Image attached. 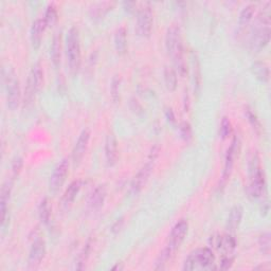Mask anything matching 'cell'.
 Wrapping results in <instances>:
<instances>
[{
  "label": "cell",
  "instance_id": "obj_12",
  "mask_svg": "<svg viewBox=\"0 0 271 271\" xmlns=\"http://www.w3.org/2000/svg\"><path fill=\"white\" fill-rule=\"evenodd\" d=\"M155 162L147 161L144 165L141 167V170L135 175L132 182H131V193L134 196H137L141 191L144 189L146 183L153 173Z\"/></svg>",
  "mask_w": 271,
  "mask_h": 271
},
{
  "label": "cell",
  "instance_id": "obj_10",
  "mask_svg": "<svg viewBox=\"0 0 271 271\" xmlns=\"http://www.w3.org/2000/svg\"><path fill=\"white\" fill-rule=\"evenodd\" d=\"M241 150V141L238 137H234V139L231 142V145L227 150L226 158H225V165H224V171H222L221 175V187L224 188L228 180L230 179L231 174H232L234 163L236 158L238 157V154H240Z\"/></svg>",
  "mask_w": 271,
  "mask_h": 271
},
{
  "label": "cell",
  "instance_id": "obj_40",
  "mask_svg": "<svg viewBox=\"0 0 271 271\" xmlns=\"http://www.w3.org/2000/svg\"><path fill=\"white\" fill-rule=\"evenodd\" d=\"M123 7H124L126 12L134 13L136 11V7H137V2L125 1V2H123Z\"/></svg>",
  "mask_w": 271,
  "mask_h": 271
},
{
  "label": "cell",
  "instance_id": "obj_13",
  "mask_svg": "<svg viewBox=\"0 0 271 271\" xmlns=\"http://www.w3.org/2000/svg\"><path fill=\"white\" fill-rule=\"evenodd\" d=\"M91 137V132L89 129H84L75 142V145L72 150V162L74 166L79 165L84 159L87 149L89 146V141Z\"/></svg>",
  "mask_w": 271,
  "mask_h": 271
},
{
  "label": "cell",
  "instance_id": "obj_16",
  "mask_svg": "<svg viewBox=\"0 0 271 271\" xmlns=\"http://www.w3.org/2000/svg\"><path fill=\"white\" fill-rule=\"evenodd\" d=\"M11 191H12V182L11 181H5L2 188L1 192H0V205H1V227L2 229H5L7 222H9V201L11 196Z\"/></svg>",
  "mask_w": 271,
  "mask_h": 271
},
{
  "label": "cell",
  "instance_id": "obj_20",
  "mask_svg": "<svg viewBox=\"0 0 271 271\" xmlns=\"http://www.w3.org/2000/svg\"><path fill=\"white\" fill-rule=\"evenodd\" d=\"M250 70L252 74L256 76L260 82L268 83L270 78V70L267 64L265 62L256 61L251 64Z\"/></svg>",
  "mask_w": 271,
  "mask_h": 271
},
{
  "label": "cell",
  "instance_id": "obj_37",
  "mask_svg": "<svg viewBox=\"0 0 271 271\" xmlns=\"http://www.w3.org/2000/svg\"><path fill=\"white\" fill-rule=\"evenodd\" d=\"M233 263H234V256H228V254H224V256L221 257L218 269L228 270L232 267Z\"/></svg>",
  "mask_w": 271,
  "mask_h": 271
},
{
  "label": "cell",
  "instance_id": "obj_24",
  "mask_svg": "<svg viewBox=\"0 0 271 271\" xmlns=\"http://www.w3.org/2000/svg\"><path fill=\"white\" fill-rule=\"evenodd\" d=\"M115 48L119 54H124L127 51V32L124 27L119 28L115 34Z\"/></svg>",
  "mask_w": 271,
  "mask_h": 271
},
{
  "label": "cell",
  "instance_id": "obj_30",
  "mask_svg": "<svg viewBox=\"0 0 271 271\" xmlns=\"http://www.w3.org/2000/svg\"><path fill=\"white\" fill-rule=\"evenodd\" d=\"M192 66H193V82H194V90L196 93L201 90L202 84V73H201V65H199L198 58L195 54L192 55Z\"/></svg>",
  "mask_w": 271,
  "mask_h": 271
},
{
  "label": "cell",
  "instance_id": "obj_2",
  "mask_svg": "<svg viewBox=\"0 0 271 271\" xmlns=\"http://www.w3.org/2000/svg\"><path fill=\"white\" fill-rule=\"evenodd\" d=\"M270 3L268 2L266 3L265 9H263V11L260 13L257 25L250 35L249 49L254 53L261 52L263 49H265L270 42Z\"/></svg>",
  "mask_w": 271,
  "mask_h": 271
},
{
  "label": "cell",
  "instance_id": "obj_38",
  "mask_svg": "<svg viewBox=\"0 0 271 271\" xmlns=\"http://www.w3.org/2000/svg\"><path fill=\"white\" fill-rule=\"evenodd\" d=\"M22 165H23V162H22V159L17 157L14 159V161L12 163V173H13V176L16 177L17 175L20 173L21 169H22Z\"/></svg>",
  "mask_w": 271,
  "mask_h": 271
},
{
  "label": "cell",
  "instance_id": "obj_25",
  "mask_svg": "<svg viewBox=\"0 0 271 271\" xmlns=\"http://www.w3.org/2000/svg\"><path fill=\"white\" fill-rule=\"evenodd\" d=\"M164 83L165 87L169 91H175L177 88V84H178V77H177V72L175 71L174 68L166 66L164 68Z\"/></svg>",
  "mask_w": 271,
  "mask_h": 271
},
{
  "label": "cell",
  "instance_id": "obj_41",
  "mask_svg": "<svg viewBox=\"0 0 271 271\" xmlns=\"http://www.w3.org/2000/svg\"><path fill=\"white\" fill-rule=\"evenodd\" d=\"M269 209H270V206H269V203L268 201H263V204L261 206V213L263 216H266V215L269 213Z\"/></svg>",
  "mask_w": 271,
  "mask_h": 271
},
{
  "label": "cell",
  "instance_id": "obj_11",
  "mask_svg": "<svg viewBox=\"0 0 271 271\" xmlns=\"http://www.w3.org/2000/svg\"><path fill=\"white\" fill-rule=\"evenodd\" d=\"M70 162L68 158H64L60 163L55 166V169L51 175L49 180V189L51 192H58V191L64 186L67 176L69 175Z\"/></svg>",
  "mask_w": 271,
  "mask_h": 271
},
{
  "label": "cell",
  "instance_id": "obj_15",
  "mask_svg": "<svg viewBox=\"0 0 271 271\" xmlns=\"http://www.w3.org/2000/svg\"><path fill=\"white\" fill-rule=\"evenodd\" d=\"M46 256V243L43 238H36L32 243V246L29 252L28 263L29 266L32 268H36L38 265H41L42 261Z\"/></svg>",
  "mask_w": 271,
  "mask_h": 271
},
{
  "label": "cell",
  "instance_id": "obj_33",
  "mask_svg": "<svg viewBox=\"0 0 271 271\" xmlns=\"http://www.w3.org/2000/svg\"><path fill=\"white\" fill-rule=\"evenodd\" d=\"M44 19L46 21L47 27H53L55 23H57L58 19H59V14H58V10L57 7H55L53 4L48 5Z\"/></svg>",
  "mask_w": 271,
  "mask_h": 271
},
{
  "label": "cell",
  "instance_id": "obj_6",
  "mask_svg": "<svg viewBox=\"0 0 271 271\" xmlns=\"http://www.w3.org/2000/svg\"><path fill=\"white\" fill-rule=\"evenodd\" d=\"M5 89H6V105L10 110L17 109L21 102V89L17 76L13 70L7 71L4 76Z\"/></svg>",
  "mask_w": 271,
  "mask_h": 271
},
{
  "label": "cell",
  "instance_id": "obj_34",
  "mask_svg": "<svg viewBox=\"0 0 271 271\" xmlns=\"http://www.w3.org/2000/svg\"><path fill=\"white\" fill-rule=\"evenodd\" d=\"M114 3L110 2H103L99 3L97 5L93 6V9H91V16L92 18H101L104 16L109 10H111Z\"/></svg>",
  "mask_w": 271,
  "mask_h": 271
},
{
  "label": "cell",
  "instance_id": "obj_26",
  "mask_svg": "<svg viewBox=\"0 0 271 271\" xmlns=\"http://www.w3.org/2000/svg\"><path fill=\"white\" fill-rule=\"evenodd\" d=\"M256 13V5L250 3L243 7V10L240 13L238 17V26L241 28H245L249 25V22L252 20L253 15Z\"/></svg>",
  "mask_w": 271,
  "mask_h": 271
},
{
  "label": "cell",
  "instance_id": "obj_8",
  "mask_svg": "<svg viewBox=\"0 0 271 271\" xmlns=\"http://www.w3.org/2000/svg\"><path fill=\"white\" fill-rule=\"evenodd\" d=\"M44 84V69L43 66L41 65V63H36L35 65L32 67L29 77H28V82H27V87H26V92H25V102L27 104L33 101L35 94L41 90Z\"/></svg>",
  "mask_w": 271,
  "mask_h": 271
},
{
  "label": "cell",
  "instance_id": "obj_4",
  "mask_svg": "<svg viewBox=\"0 0 271 271\" xmlns=\"http://www.w3.org/2000/svg\"><path fill=\"white\" fill-rule=\"evenodd\" d=\"M215 265V256L208 247L197 248L191 252L183 263L182 269L186 271L193 270H212L216 269Z\"/></svg>",
  "mask_w": 271,
  "mask_h": 271
},
{
  "label": "cell",
  "instance_id": "obj_7",
  "mask_svg": "<svg viewBox=\"0 0 271 271\" xmlns=\"http://www.w3.org/2000/svg\"><path fill=\"white\" fill-rule=\"evenodd\" d=\"M188 232H189L188 219L182 218L178 220L176 224H175V226L172 228V231L169 235V242H167L164 249L174 257L175 252L180 248L181 244L185 242Z\"/></svg>",
  "mask_w": 271,
  "mask_h": 271
},
{
  "label": "cell",
  "instance_id": "obj_28",
  "mask_svg": "<svg viewBox=\"0 0 271 271\" xmlns=\"http://www.w3.org/2000/svg\"><path fill=\"white\" fill-rule=\"evenodd\" d=\"M92 246H93L92 240H91V238H89V240L87 241V243L85 244L84 248L82 249L81 253L78 254L76 266H75L76 269L83 270L85 268V266L87 264V261H88V259L90 257V253H91V250H92Z\"/></svg>",
  "mask_w": 271,
  "mask_h": 271
},
{
  "label": "cell",
  "instance_id": "obj_29",
  "mask_svg": "<svg viewBox=\"0 0 271 271\" xmlns=\"http://www.w3.org/2000/svg\"><path fill=\"white\" fill-rule=\"evenodd\" d=\"M110 95L114 103H119L121 100V76L116 74L110 83Z\"/></svg>",
  "mask_w": 271,
  "mask_h": 271
},
{
  "label": "cell",
  "instance_id": "obj_21",
  "mask_svg": "<svg viewBox=\"0 0 271 271\" xmlns=\"http://www.w3.org/2000/svg\"><path fill=\"white\" fill-rule=\"evenodd\" d=\"M82 189V180H74L69 185V187L66 189L65 193L62 198V203L64 206H68L74 202V199L78 195L79 191Z\"/></svg>",
  "mask_w": 271,
  "mask_h": 271
},
{
  "label": "cell",
  "instance_id": "obj_22",
  "mask_svg": "<svg viewBox=\"0 0 271 271\" xmlns=\"http://www.w3.org/2000/svg\"><path fill=\"white\" fill-rule=\"evenodd\" d=\"M50 57L51 61L53 63V66L55 68H59L61 65V59H62V35L61 32H57L53 37L52 46L50 49Z\"/></svg>",
  "mask_w": 271,
  "mask_h": 271
},
{
  "label": "cell",
  "instance_id": "obj_23",
  "mask_svg": "<svg viewBox=\"0 0 271 271\" xmlns=\"http://www.w3.org/2000/svg\"><path fill=\"white\" fill-rule=\"evenodd\" d=\"M218 249H221L224 251V254H228V256H234V251L236 248V240L233 235L226 234L220 236V242L217 247ZM222 254V256H224Z\"/></svg>",
  "mask_w": 271,
  "mask_h": 271
},
{
  "label": "cell",
  "instance_id": "obj_39",
  "mask_svg": "<svg viewBox=\"0 0 271 271\" xmlns=\"http://www.w3.org/2000/svg\"><path fill=\"white\" fill-rule=\"evenodd\" d=\"M124 226V217H120V218H118L116 221H115V224L111 226V232H113L114 234H117L120 232V231L122 230Z\"/></svg>",
  "mask_w": 271,
  "mask_h": 271
},
{
  "label": "cell",
  "instance_id": "obj_3",
  "mask_svg": "<svg viewBox=\"0 0 271 271\" xmlns=\"http://www.w3.org/2000/svg\"><path fill=\"white\" fill-rule=\"evenodd\" d=\"M249 185L247 187V195L252 201L263 197L266 193V179L262 170L261 159L257 151L251 154L248 162Z\"/></svg>",
  "mask_w": 271,
  "mask_h": 271
},
{
  "label": "cell",
  "instance_id": "obj_44",
  "mask_svg": "<svg viewBox=\"0 0 271 271\" xmlns=\"http://www.w3.org/2000/svg\"><path fill=\"white\" fill-rule=\"evenodd\" d=\"M123 268H124V266H123L122 263H117V264L111 269H113V270H122Z\"/></svg>",
  "mask_w": 271,
  "mask_h": 271
},
{
  "label": "cell",
  "instance_id": "obj_36",
  "mask_svg": "<svg viewBox=\"0 0 271 271\" xmlns=\"http://www.w3.org/2000/svg\"><path fill=\"white\" fill-rule=\"evenodd\" d=\"M179 132L181 138L185 140L186 142H189L191 139H192V127L188 123V122H182L179 125Z\"/></svg>",
  "mask_w": 271,
  "mask_h": 271
},
{
  "label": "cell",
  "instance_id": "obj_17",
  "mask_svg": "<svg viewBox=\"0 0 271 271\" xmlns=\"http://www.w3.org/2000/svg\"><path fill=\"white\" fill-rule=\"evenodd\" d=\"M105 158L108 166H115L119 160V143L116 136L110 133L105 139Z\"/></svg>",
  "mask_w": 271,
  "mask_h": 271
},
{
  "label": "cell",
  "instance_id": "obj_43",
  "mask_svg": "<svg viewBox=\"0 0 271 271\" xmlns=\"http://www.w3.org/2000/svg\"><path fill=\"white\" fill-rule=\"evenodd\" d=\"M254 269H256V270H264V271L265 270H270L271 269V265H270L269 262H266V263H264V264H262V265L256 267Z\"/></svg>",
  "mask_w": 271,
  "mask_h": 271
},
{
  "label": "cell",
  "instance_id": "obj_9",
  "mask_svg": "<svg viewBox=\"0 0 271 271\" xmlns=\"http://www.w3.org/2000/svg\"><path fill=\"white\" fill-rule=\"evenodd\" d=\"M154 25V14L148 2L142 4L137 11V25L136 31L141 37H149Z\"/></svg>",
  "mask_w": 271,
  "mask_h": 271
},
{
  "label": "cell",
  "instance_id": "obj_5",
  "mask_svg": "<svg viewBox=\"0 0 271 271\" xmlns=\"http://www.w3.org/2000/svg\"><path fill=\"white\" fill-rule=\"evenodd\" d=\"M66 54L71 73L76 74L82 64L81 37H79V31L76 27L70 28L68 31L66 38Z\"/></svg>",
  "mask_w": 271,
  "mask_h": 271
},
{
  "label": "cell",
  "instance_id": "obj_35",
  "mask_svg": "<svg viewBox=\"0 0 271 271\" xmlns=\"http://www.w3.org/2000/svg\"><path fill=\"white\" fill-rule=\"evenodd\" d=\"M232 134V124L227 117H224L220 123V137L222 140L229 138V136Z\"/></svg>",
  "mask_w": 271,
  "mask_h": 271
},
{
  "label": "cell",
  "instance_id": "obj_31",
  "mask_svg": "<svg viewBox=\"0 0 271 271\" xmlns=\"http://www.w3.org/2000/svg\"><path fill=\"white\" fill-rule=\"evenodd\" d=\"M245 116L247 118V120H248L249 124L253 129V131L256 132L258 135H260L261 131H262V125H261V122L259 120L257 114L254 113L251 107H249V106L245 107Z\"/></svg>",
  "mask_w": 271,
  "mask_h": 271
},
{
  "label": "cell",
  "instance_id": "obj_1",
  "mask_svg": "<svg viewBox=\"0 0 271 271\" xmlns=\"http://www.w3.org/2000/svg\"><path fill=\"white\" fill-rule=\"evenodd\" d=\"M165 49L172 58L174 69L177 74L185 76L188 72L187 62L185 57V47H183L181 31L178 26H171L165 34Z\"/></svg>",
  "mask_w": 271,
  "mask_h": 271
},
{
  "label": "cell",
  "instance_id": "obj_18",
  "mask_svg": "<svg viewBox=\"0 0 271 271\" xmlns=\"http://www.w3.org/2000/svg\"><path fill=\"white\" fill-rule=\"evenodd\" d=\"M46 28H48V27L46 25V21L44 18H37L31 27L30 38H31L32 46H33L35 50H37L42 45L44 32H45Z\"/></svg>",
  "mask_w": 271,
  "mask_h": 271
},
{
  "label": "cell",
  "instance_id": "obj_19",
  "mask_svg": "<svg viewBox=\"0 0 271 271\" xmlns=\"http://www.w3.org/2000/svg\"><path fill=\"white\" fill-rule=\"evenodd\" d=\"M244 216V209L242 205H234L229 212V216L227 219V229L230 232H234L240 228Z\"/></svg>",
  "mask_w": 271,
  "mask_h": 271
},
{
  "label": "cell",
  "instance_id": "obj_42",
  "mask_svg": "<svg viewBox=\"0 0 271 271\" xmlns=\"http://www.w3.org/2000/svg\"><path fill=\"white\" fill-rule=\"evenodd\" d=\"M165 115H166L167 120H169L170 122H175V115H174L173 110H172L171 108L166 109V111H165Z\"/></svg>",
  "mask_w": 271,
  "mask_h": 271
},
{
  "label": "cell",
  "instance_id": "obj_27",
  "mask_svg": "<svg viewBox=\"0 0 271 271\" xmlns=\"http://www.w3.org/2000/svg\"><path fill=\"white\" fill-rule=\"evenodd\" d=\"M51 204L48 198H44L38 205V217L44 225H48L51 218Z\"/></svg>",
  "mask_w": 271,
  "mask_h": 271
},
{
  "label": "cell",
  "instance_id": "obj_32",
  "mask_svg": "<svg viewBox=\"0 0 271 271\" xmlns=\"http://www.w3.org/2000/svg\"><path fill=\"white\" fill-rule=\"evenodd\" d=\"M259 248L264 256H269L271 252V234L270 232H264L259 237Z\"/></svg>",
  "mask_w": 271,
  "mask_h": 271
},
{
  "label": "cell",
  "instance_id": "obj_14",
  "mask_svg": "<svg viewBox=\"0 0 271 271\" xmlns=\"http://www.w3.org/2000/svg\"><path fill=\"white\" fill-rule=\"evenodd\" d=\"M107 197V189L104 185H99L95 187L91 194L88 197V202H87V208L90 212H97L105 203Z\"/></svg>",
  "mask_w": 271,
  "mask_h": 271
}]
</instances>
